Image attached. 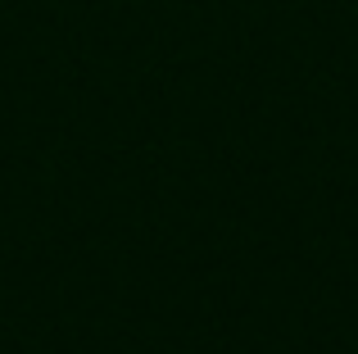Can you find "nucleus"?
Masks as SVG:
<instances>
[]
</instances>
